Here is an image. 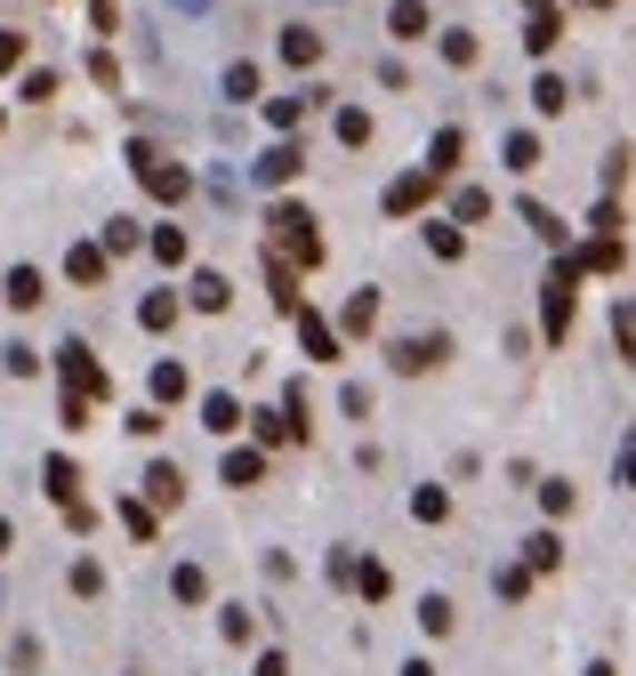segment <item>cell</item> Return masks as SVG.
<instances>
[{
	"instance_id": "1",
	"label": "cell",
	"mask_w": 636,
	"mask_h": 676,
	"mask_svg": "<svg viewBox=\"0 0 636 676\" xmlns=\"http://www.w3.org/2000/svg\"><path fill=\"white\" fill-rule=\"evenodd\" d=\"M266 250H282L298 275H315L322 266V233H315V218L298 210V201H275V210H266Z\"/></svg>"
},
{
	"instance_id": "2",
	"label": "cell",
	"mask_w": 636,
	"mask_h": 676,
	"mask_svg": "<svg viewBox=\"0 0 636 676\" xmlns=\"http://www.w3.org/2000/svg\"><path fill=\"white\" fill-rule=\"evenodd\" d=\"M580 275H588L580 258H556V266H548V282H540V330H548V338L573 330V290H580Z\"/></svg>"
},
{
	"instance_id": "3",
	"label": "cell",
	"mask_w": 636,
	"mask_h": 676,
	"mask_svg": "<svg viewBox=\"0 0 636 676\" xmlns=\"http://www.w3.org/2000/svg\"><path fill=\"white\" fill-rule=\"evenodd\" d=\"M129 169H138V186H146L153 201H186V193H193V178H186V169L161 153V146H146V138L129 146Z\"/></svg>"
},
{
	"instance_id": "4",
	"label": "cell",
	"mask_w": 636,
	"mask_h": 676,
	"mask_svg": "<svg viewBox=\"0 0 636 676\" xmlns=\"http://www.w3.org/2000/svg\"><path fill=\"white\" fill-rule=\"evenodd\" d=\"M57 370H64V387H73V395H89V402H97V395H113V370L97 362V355L81 347V338H64V347H57Z\"/></svg>"
},
{
	"instance_id": "5",
	"label": "cell",
	"mask_w": 636,
	"mask_h": 676,
	"mask_svg": "<svg viewBox=\"0 0 636 676\" xmlns=\"http://www.w3.org/2000/svg\"><path fill=\"white\" fill-rule=\"evenodd\" d=\"M444 355H451V338H444V330H411V338H395V347H387V362L404 370V379H419V370H435Z\"/></svg>"
},
{
	"instance_id": "6",
	"label": "cell",
	"mask_w": 636,
	"mask_h": 676,
	"mask_svg": "<svg viewBox=\"0 0 636 676\" xmlns=\"http://www.w3.org/2000/svg\"><path fill=\"white\" fill-rule=\"evenodd\" d=\"M435 186H444V178H435V169L419 161V169H404V178L387 186V201H379V210H387V218H411V210H427V193H435Z\"/></svg>"
},
{
	"instance_id": "7",
	"label": "cell",
	"mask_w": 636,
	"mask_h": 676,
	"mask_svg": "<svg viewBox=\"0 0 636 676\" xmlns=\"http://www.w3.org/2000/svg\"><path fill=\"white\" fill-rule=\"evenodd\" d=\"M298 169H307V146H290V138H282V146H266V153L250 161V178H258V186H290Z\"/></svg>"
},
{
	"instance_id": "8",
	"label": "cell",
	"mask_w": 636,
	"mask_h": 676,
	"mask_svg": "<svg viewBox=\"0 0 636 676\" xmlns=\"http://www.w3.org/2000/svg\"><path fill=\"white\" fill-rule=\"evenodd\" d=\"M290 322H298V347H307L315 362H339V330H330V322H322L315 307H298Z\"/></svg>"
},
{
	"instance_id": "9",
	"label": "cell",
	"mask_w": 636,
	"mask_h": 676,
	"mask_svg": "<svg viewBox=\"0 0 636 676\" xmlns=\"http://www.w3.org/2000/svg\"><path fill=\"white\" fill-rule=\"evenodd\" d=\"M322 97H330V89H290V97H266V121H275V129H298V121L322 106Z\"/></svg>"
},
{
	"instance_id": "10",
	"label": "cell",
	"mask_w": 636,
	"mask_h": 676,
	"mask_svg": "<svg viewBox=\"0 0 636 676\" xmlns=\"http://www.w3.org/2000/svg\"><path fill=\"white\" fill-rule=\"evenodd\" d=\"M266 290H275V307H282V315L307 307V290H298V275H290V258H282V250H266Z\"/></svg>"
},
{
	"instance_id": "11",
	"label": "cell",
	"mask_w": 636,
	"mask_h": 676,
	"mask_svg": "<svg viewBox=\"0 0 636 676\" xmlns=\"http://www.w3.org/2000/svg\"><path fill=\"white\" fill-rule=\"evenodd\" d=\"M106 266H113V250H106V242H73V258H64V275H73L81 290H97V282H106Z\"/></svg>"
},
{
	"instance_id": "12",
	"label": "cell",
	"mask_w": 636,
	"mask_h": 676,
	"mask_svg": "<svg viewBox=\"0 0 636 676\" xmlns=\"http://www.w3.org/2000/svg\"><path fill=\"white\" fill-rule=\"evenodd\" d=\"M186 298H193V307H202V315H226V307H233V282L218 275V266H202V275L186 282Z\"/></svg>"
},
{
	"instance_id": "13",
	"label": "cell",
	"mask_w": 636,
	"mask_h": 676,
	"mask_svg": "<svg viewBox=\"0 0 636 676\" xmlns=\"http://www.w3.org/2000/svg\"><path fill=\"white\" fill-rule=\"evenodd\" d=\"M258 476H266V451H226V459H218V484H226V491H250Z\"/></svg>"
},
{
	"instance_id": "14",
	"label": "cell",
	"mask_w": 636,
	"mask_h": 676,
	"mask_svg": "<svg viewBox=\"0 0 636 676\" xmlns=\"http://www.w3.org/2000/svg\"><path fill=\"white\" fill-rule=\"evenodd\" d=\"M146 499H153V507H178V499H186L178 459H153V467H146Z\"/></svg>"
},
{
	"instance_id": "15",
	"label": "cell",
	"mask_w": 636,
	"mask_h": 676,
	"mask_svg": "<svg viewBox=\"0 0 636 676\" xmlns=\"http://www.w3.org/2000/svg\"><path fill=\"white\" fill-rule=\"evenodd\" d=\"M573 258L588 266V275H620V233H588V242H580Z\"/></svg>"
},
{
	"instance_id": "16",
	"label": "cell",
	"mask_w": 636,
	"mask_h": 676,
	"mask_svg": "<svg viewBox=\"0 0 636 676\" xmlns=\"http://www.w3.org/2000/svg\"><path fill=\"white\" fill-rule=\"evenodd\" d=\"M556 41H564V17H556V9H531V17H524V49H531V57H548Z\"/></svg>"
},
{
	"instance_id": "17",
	"label": "cell",
	"mask_w": 636,
	"mask_h": 676,
	"mask_svg": "<svg viewBox=\"0 0 636 676\" xmlns=\"http://www.w3.org/2000/svg\"><path fill=\"white\" fill-rule=\"evenodd\" d=\"M387 32H395V41H427V0H395Z\"/></svg>"
},
{
	"instance_id": "18",
	"label": "cell",
	"mask_w": 636,
	"mask_h": 676,
	"mask_svg": "<svg viewBox=\"0 0 636 676\" xmlns=\"http://www.w3.org/2000/svg\"><path fill=\"white\" fill-rule=\"evenodd\" d=\"M282 64H298V73H307V64H322V32L290 24V32H282Z\"/></svg>"
},
{
	"instance_id": "19",
	"label": "cell",
	"mask_w": 636,
	"mask_h": 676,
	"mask_svg": "<svg viewBox=\"0 0 636 676\" xmlns=\"http://www.w3.org/2000/svg\"><path fill=\"white\" fill-rule=\"evenodd\" d=\"M41 298H49L41 266H17V275H9V307H17V315H32V307H41Z\"/></svg>"
},
{
	"instance_id": "20",
	"label": "cell",
	"mask_w": 636,
	"mask_h": 676,
	"mask_svg": "<svg viewBox=\"0 0 636 676\" xmlns=\"http://www.w3.org/2000/svg\"><path fill=\"white\" fill-rule=\"evenodd\" d=\"M371 322H379V290H355L347 307H339V330H347V338H362Z\"/></svg>"
},
{
	"instance_id": "21",
	"label": "cell",
	"mask_w": 636,
	"mask_h": 676,
	"mask_svg": "<svg viewBox=\"0 0 636 676\" xmlns=\"http://www.w3.org/2000/svg\"><path fill=\"white\" fill-rule=\"evenodd\" d=\"M242 419H250V411H242L233 395H202V427H210V435H233Z\"/></svg>"
},
{
	"instance_id": "22",
	"label": "cell",
	"mask_w": 636,
	"mask_h": 676,
	"mask_svg": "<svg viewBox=\"0 0 636 676\" xmlns=\"http://www.w3.org/2000/svg\"><path fill=\"white\" fill-rule=\"evenodd\" d=\"M459 153H467V138H459V129H435V146H427V169H435V178H451V169H459Z\"/></svg>"
},
{
	"instance_id": "23",
	"label": "cell",
	"mask_w": 636,
	"mask_h": 676,
	"mask_svg": "<svg viewBox=\"0 0 636 676\" xmlns=\"http://www.w3.org/2000/svg\"><path fill=\"white\" fill-rule=\"evenodd\" d=\"M138 322H146V330H170V322H178V290H146V298H138Z\"/></svg>"
},
{
	"instance_id": "24",
	"label": "cell",
	"mask_w": 636,
	"mask_h": 676,
	"mask_svg": "<svg viewBox=\"0 0 636 676\" xmlns=\"http://www.w3.org/2000/svg\"><path fill=\"white\" fill-rule=\"evenodd\" d=\"M41 484H49V499H57V507H73V484H81V476H73V459L57 451V459H41Z\"/></svg>"
},
{
	"instance_id": "25",
	"label": "cell",
	"mask_w": 636,
	"mask_h": 676,
	"mask_svg": "<svg viewBox=\"0 0 636 676\" xmlns=\"http://www.w3.org/2000/svg\"><path fill=\"white\" fill-rule=\"evenodd\" d=\"M146 387H153V402H186L193 379H186V362H153V379H146Z\"/></svg>"
},
{
	"instance_id": "26",
	"label": "cell",
	"mask_w": 636,
	"mask_h": 676,
	"mask_svg": "<svg viewBox=\"0 0 636 676\" xmlns=\"http://www.w3.org/2000/svg\"><path fill=\"white\" fill-rule=\"evenodd\" d=\"M435 49H444V64H459V73H467V64L484 57V49H476V32H467V24H451L444 41H435Z\"/></svg>"
},
{
	"instance_id": "27",
	"label": "cell",
	"mask_w": 636,
	"mask_h": 676,
	"mask_svg": "<svg viewBox=\"0 0 636 676\" xmlns=\"http://www.w3.org/2000/svg\"><path fill=\"white\" fill-rule=\"evenodd\" d=\"M524 564H531V571H556V564H564V539H556V531H531V539H524Z\"/></svg>"
},
{
	"instance_id": "28",
	"label": "cell",
	"mask_w": 636,
	"mask_h": 676,
	"mask_svg": "<svg viewBox=\"0 0 636 676\" xmlns=\"http://www.w3.org/2000/svg\"><path fill=\"white\" fill-rule=\"evenodd\" d=\"M524 226L540 233V242H556V250H564V218L548 210V201H524Z\"/></svg>"
},
{
	"instance_id": "29",
	"label": "cell",
	"mask_w": 636,
	"mask_h": 676,
	"mask_svg": "<svg viewBox=\"0 0 636 676\" xmlns=\"http://www.w3.org/2000/svg\"><path fill=\"white\" fill-rule=\"evenodd\" d=\"M427 250H435V258H467V233L444 226V218H427Z\"/></svg>"
},
{
	"instance_id": "30",
	"label": "cell",
	"mask_w": 636,
	"mask_h": 676,
	"mask_svg": "<svg viewBox=\"0 0 636 676\" xmlns=\"http://www.w3.org/2000/svg\"><path fill=\"white\" fill-rule=\"evenodd\" d=\"M387 588H395V580H387V564H371V556H362V564H355V596H362V604H379Z\"/></svg>"
},
{
	"instance_id": "31",
	"label": "cell",
	"mask_w": 636,
	"mask_h": 676,
	"mask_svg": "<svg viewBox=\"0 0 636 676\" xmlns=\"http://www.w3.org/2000/svg\"><path fill=\"white\" fill-rule=\"evenodd\" d=\"M411 516H419V524H444V516H451V491L419 484V491H411Z\"/></svg>"
},
{
	"instance_id": "32",
	"label": "cell",
	"mask_w": 636,
	"mask_h": 676,
	"mask_svg": "<svg viewBox=\"0 0 636 676\" xmlns=\"http://www.w3.org/2000/svg\"><path fill=\"white\" fill-rule=\"evenodd\" d=\"M170 596H178V604H202V596H210L202 564H178V571H170Z\"/></svg>"
},
{
	"instance_id": "33",
	"label": "cell",
	"mask_w": 636,
	"mask_h": 676,
	"mask_svg": "<svg viewBox=\"0 0 636 676\" xmlns=\"http://www.w3.org/2000/svg\"><path fill=\"white\" fill-rule=\"evenodd\" d=\"M73 596H81V604L106 596V564H97V556H81V564H73Z\"/></svg>"
},
{
	"instance_id": "34",
	"label": "cell",
	"mask_w": 636,
	"mask_h": 676,
	"mask_svg": "<svg viewBox=\"0 0 636 676\" xmlns=\"http://www.w3.org/2000/svg\"><path fill=\"white\" fill-rule=\"evenodd\" d=\"M17 97H24V106H49V97H57V73H49V64H32V73L17 81Z\"/></svg>"
},
{
	"instance_id": "35",
	"label": "cell",
	"mask_w": 636,
	"mask_h": 676,
	"mask_svg": "<svg viewBox=\"0 0 636 676\" xmlns=\"http://www.w3.org/2000/svg\"><path fill=\"white\" fill-rule=\"evenodd\" d=\"M531 106H540V113H564V106H573V89H564L556 73H540V81H531Z\"/></svg>"
},
{
	"instance_id": "36",
	"label": "cell",
	"mask_w": 636,
	"mask_h": 676,
	"mask_svg": "<svg viewBox=\"0 0 636 676\" xmlns=\"http://www.w3.org/2000/svg\"><path fill=\"white\" fill-rule=\"evenodd\" d=\"M218 636H226V645H250V636H258V620L242 613V604H226V613H218Z\"/></svg>"
},
{
	"instance_id": "37",
	"label": "cell",
	"mask_w": 636,
	"mask_h": 676,
	"mask_svg": "<svg viewBox=\"0 0 636 676\" xmlns=\"http://www.w3.org/2000/svg\"><path fill=\"white\" fill-rule=\"evenodd\" d=\"M451 620H459V613H451V596H419V628H427V636H444Z\"/></svg>"
},
{
	"instance_id": "38",
	"label": "cell",
	"mask_w": 636,
	"mask_h": 676,
	"mask_svg": "<svg viewBox=\"0 0 636 676\" xmlns=\"http://www.w3.org/2000/svg\"><path fill=\"white\" fill-rule=\"evenodd\" d=\"M508 169H524V178L540 169V138H531V129H516V138H508Z\"/></svg>"
},
{
	"instance_id": "39",
	"label": "cell",
	"mask_w": 636,
	"mask_h": 676,
	"mask_svg": "<svg viewBox=\"0 0 636 676\" xmlns=\"http://www.w3.org/2000/svg\"><path fill=\"white\" fill-rule=\"evenodd\" d=\"M451 218H459V226H476V218H491V193H484V186H467V193L451 201Z\"/></svg>"
},
{
	"instance_id": "40",
	"label": "cell",
	"mask_w": 636,
	"mask_h": 676,
	"mask_svg": "<svg viewBox=\"0 0 636 676\" xmlns=\"http://www.w3.org/2000/svg\"><path fill=\"white\" fill-rule=\"evenodd\" d=\"M226 97H258V64H250V57L226 64Z\"/></svg>"
},
{
	"instance_id": "41",
	"label": "cell",
	"mask_w": 636,
	"mask_h": 676,
	"mask_svg": "<svg viewBox=\"0 0 636 676\" xmlns=\"http://www.w3.org/2000/svg\"><path fill=\"white\" fill-rule=\"evenodd\" d=\"M153 258L161 266H186V233L178 226H153Z\"/></svg>"
},
{
	"instance_id": "42",
	"label": "cell",
	"mask_w": 636,
	"mask_h": 676,
	"mask_svg": "<svg viewBox=\"0 0 636 676\" xmlns=\"http://www.w3.org/2000/svg\"><path fill=\"white\" fill-rule=\"evenodd\" d=\"M339 146H371V113H362V106L339 113Z\"/></svg>"
},
{
	"instance_id": "43",
	"label": "cell",
	"mask_w": 636,
	"mask_h": 676,
	"mask_svg": "<svg viewBox=\"0 0 636 676\" xmlns=\"http://www.w3.org/2000/svg\"><path fill=\"white\" fill-rule=\"evenodd\" d=\"M89 81H97V89H121V64H113V49H89Z\"/></svg>"
},
{
	"instance_id": "44",
	"label": "cell",
	"mask_w": 636,
	"mask_h": 676,
	"mask_svg": "<svg viewBox=\"0 0 636 676\" xmlns=\"http://www.w3.org/2000/svg\"><path fill=\"white\" fill-rule=\"evenodd\" d=\"M106 250H113V258L138 250V218H106Z\"/></svg>"
},
{
	"instance_id": "45",
	"label": "cell",
	"mask_w": 636,
	"mask_h": 676,
	"mask_svg": "<svg viewBox=\"0 0 636 676\" xmlns=\"http://www.w3.org/2000/svg\"><path fill=\"white\" fill-rule=\"evenodd\" d=\"M339 411H347V419H371V387L347 379V387H339Z\"/></svg>"
},
{
	"instance_id": "46",
	"label": "cell",
	"mask_w": 636,
	"mask_h": 676,
	"mask_svg": "<svg viewBox=\"0 0 636 676\" xmlns=\"http://www.w3.org/2000/svg\"><path fill=\"white\" fill-rule=\"evenodd\" d=\"M0 355H9V379H32V370H41V347H24V338H17V347H0Z\"/></svg>"
},
{
	"instance_id": "47",
	"label": "cell",
	"mask_w": 636,
	"mask_h": 676,
	"mask_svg": "<svg viewBox=\"0 0 636 676\" xmlns=\"http://www.w3.org/2000/svg\"><path fill=\"white\" fill-rule=\"evenodd\" d=\"M17 64H24V32L0 24V73H17Z\"/></svg>"
},
{
	"instance_id": "48",
	"label": "cell",
	"mask_w": 636,
	"mask_h": 676,
	"mask_svg": "<svg viewBox=\"0 0 636 676\" xmlns=\"http://www.w3.org/2000/svg\"><path fill=\"white\" fill-rule=\"evenodd\" d=\"M524 588H531V564H508V571H499V596H508V604H524Z\"/></svg>"
},
{
	"instance_id": "49",
	"label": "cell",
	"mask_w": 636,
	"mask_h": 676,
	"mask_svg": "<svg viewBox=\"0 0 636 676\" xmlns=\"http://www.w3.org/2000/svg\"><path fill=\"white\" fill-rule=\"evenodd\" d=\"M121 427H129V435H161V402H138V411H129Z\"/></svg>"
},
{
	"instance_id": "50",
	"label": "cell",
	"mask_w": 636,
	"mask_h": 676,
	"mask_svg": "<svg viewBox=\"0 0 636 676\" xmlns=\"http://www.w3.org/2000/svg\"><path fill=\"white\" fill-rule=\"evenodd\" d=\"M9 668L32 676V668H41V645H32V636H17V645H9Z\"/></svg>"
},
{
	"instance_id": "51",
	"label": "cell",
	"mask_w": 636,
	"mask_h": 676,
	"mask_svg": "<svg viewBox=\"0 0 636 676\" xmlns=\"http://www.w3.org/2000/svg\"><path fill=\"white\" fill-rule=\"evenodd\" d=\"M121 524L138 531V539H153V507H138V499H121Z\"/></svg>"
},
{
	"instance_id": "52",
	"label": "cell",
	"mask_w": 636,
	"mask_h": 676,
	"mask_svg": "<svg viewBox=\"0 0 636 676\" xmlns=\"http://www.w3.org/2000/svg\"><path fill=\"white\" fill-rule=\"evenodd\" d=\"M613 347H620V362H628V370H636V322H628V315H620V322H613Z\"/></svg>"
},
{
	"instance_id": "53",
	"label": "cell",
	"mask_w": 636,
	"mask_h": 676,
	"mask_svg": "<svg viewBox=\"0 0 636 676\" xmlns=\"http://www.w3.org/2000/svg\"><path fill=\"white\" fill-rule=\"evenodd\" d=\"M89 17H97V32H113L121 24V0H89Z\"/></svg>"
},
{
	"instance_id": "54",
	"label": "cell",
	"mask_w": 636,
	"mask_h": 676,
	"mask_svg": "<svg viewBox=\"0 0 636 676\" xmlns=\"http://www.w3.org/2000/svg\"><path fill=\"white\" fill-rule=\"evenodd\" d=\"M258 676H290V653H266V660H258Z\"/></svg>"
},
{
	"instance_id": "55",
	"label": "cell",
	"mask_w": 636,
	"mask_h": 676,
	"mask_svg": "<svg viewBox=\"0 0 636 676\" xmlns=\"http://www.w3.org/2000/svg\"><path fill=\"white\" fill-rule=\"evenodd\" d=\"M620 484H628V491H636V444H628V451H620Z\"/></svg>"
},
{
	"instance_id": "56",
	"label": "cell",
	"mask_w": 636,
	"mask_h": 676,
	"mask_svg": "<svg viewBox=\"0 0 636 676\" xmlns=\"http://www.w3.org/2000/svg\"><path fill=\"white\" fill-rule=\"evenodd\" d=\"M404 676H435V668H427V660H404Z\"/></svg>"
},
{
	"instance_id": "57",
	"label": "cell",
	"mask_w": 636,
	"mask_h": 676,
	"mask_svg": "<svg viewBox=\"0 0 636 676\" xmlns=\"http://www.w3.org/2000/svg\"><path fill=\"white\" fill-rule=\"evenodd\" d=\"M0 556H9V516H0Z\"/></svg>"
},
{
	"instance_id": "58",
	"label": "cell",
	"mask_w": 636,
	"mask_h": 676,
	"mask_svg": "<svg viewBox=\"0 0 636 676\" xmlns=\"http://www.w3.org/2000/svg\"><path fill=\"white\" fill-rule=\"evenodd\" d=\"M588 676H613V660H596V668H588Z\"/></svg>"
},
{
	"instance_id": "59",
	"label": "cell",
	"mask_w": 636,
	"mask_h": 676,
	"mask_svg": "<svg viewBox=\"0 0 636 676\" xmlns=\"http://www.w3.org/2000/svg\"><path fill=\"white\" fill-rule=\"evenodd\" d=\"M524 9H556V0H524Z\"/></svg>"
},
{
	"instance_id": "60",
	"label": "cell",
	"mask_w": 636,
	"mask_h": 676,
	"mask_svg": "<svg viewBox=\"0 0 636 676\" xmlns=\"http://www.w3.org/2000/svg\"><path fill=\"white\" fill-rule=\"evenodd\" d=\"M588 9H613V0H588Z\"/></svg>"
},
{
	"instance_id": "61",
	"label": "cell",
	"mask_w": 636,
	"mask_h": 676,
	"mask_svg": "<svg viewBox=\"0 0 636 676\" xmlns=\"http://www.w3.org/2000/svg\"><path fill=\"white\" fill-rule=\"evenodd\" d=\"M628 322H636V298H628Z\"/></svg>"
}]
</instances>
